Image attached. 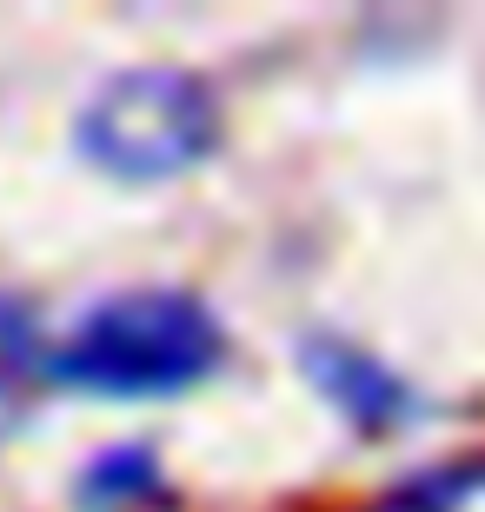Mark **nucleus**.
<instances>
[{"instance_id": "nucleus-1", "label": "nucleus", "mask_w": 485, "mask_h": 512, "mask_svg": "<svg viewBox=\"0 0 485 512\" xmlns=\"http://www.w3.org/2000/svg\"><path fill=\"white\" fill-rule=\"evenodd\" d=\"M233 320L187 280L100 286L54 320L47 393L87 406H180L226 380Z\"/></svg>"}, {"instance_id": "nucleus-2", "label": "nucleus", "mask_w": 485, "mask_h": 512, "mask_svg": "<svg viewBox=\"0 0 485 512\" xmlns=\"http://www.w3.org/2000/svg\"><path fill=\"white\" fill-rule=\"evenodd\" d=\"M233 140L226 87L187 60H127L74 100L67 147L94 180L127 193H160L200 180Z\"/></svg>"}, {"instance_id": "nucleus-3", "label": "nucleus", "mask_w": 485, "mask_h": 512, "mask_svg": "<svg viewBox=\"0 0 485 512\" xmlns=\"http://www.w3.org/2000/svg\"><path fill=\"white\" fill-rule=\"evenodd\" d=\"M293 373L353 446H412L439 419V393L379 340L346 326H299Z\"/></svg>"}, {"instance_id": "nucleus-4", "label": "nucleus", "mask_w": 485, "mask_h": 512, "mask_svg": "<svg viewBox=\"0 0 485 512\" xmlns=\"http://www.w3.org/2000/svg\"><path fill=\"white\" fill-rule=\"evenodd\" d=\"M180 473L167 439L153 433H113L94 439L67 466V512H180Z\"/></svg>"}, {"instance_id": "nucleus-5", "label": "nucleus", "mask_w": 485, "mask_h": 512, "mask_svg": "<svg viewBox=\"0 0 485 512\" xmlns=\"http://www.w3.org/2000/svg\"><path fill=\"white\" fill-rule=\"evenodd\" d=\"M339 512H485V439L412 459Z\"/></svg>"}, {"instance_id": "nucleus-6", "label": "nucleus", "mask_w": 485, "mask_h": 512, "mask_svg": "<svg viewBox=\"0 0 485 512\" xmlns=\"http://www.w3.org/2000/svg\"><path fill=\"white\" fill-rule=\"evenodd\" d=\"M54 366V313L27 286H0V426L47 393Z\"/></svg>"}]
</instances>
